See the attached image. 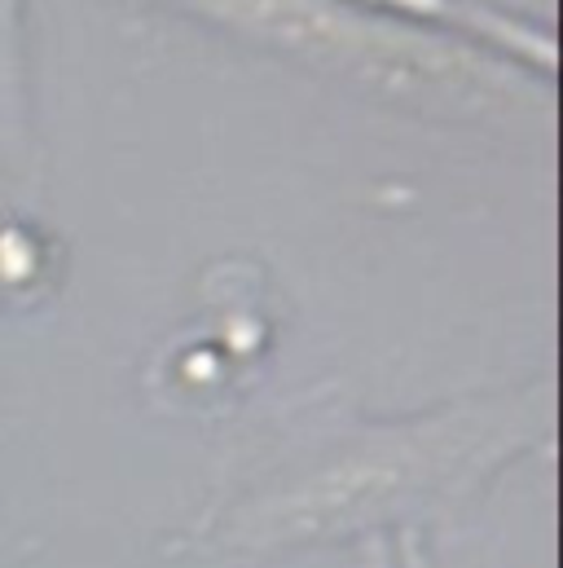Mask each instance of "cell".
I'll list each match as a JSON object with an SVG mask.
<instances>
[{"label":"cell","instance_id":"cell-2","mask_svg":"<svg viewBox=\"0 0 563 568\" xmlns=\"http://www.w3.org/2000/svg\"><path fill=\"white\" fill-rule=\"evenodd\" d=\"M352 4L401 18V22H414V27L440 22V27L462 31V40H471V44H489L498 53L520 58L524 67H538L542 75L555 71L551 31H538L533 22H524V18H515L498 4H484V0H352Z\"/></svg>","mask_w":563,"mask_h":568},{"label":"cell","instance_id":"cell-1","mask_svg":"<svg viewBox=\"0 0 563 568\" xmlns=\"http://www.w3.org/2000/svg\"><path fill=\"white\" fill-rule=\"evenodd\" d=\"M252 44L286 53L321 75L352 80L388 102L422 111H475L511 98V75L458 36L361 9L352 0H172Z\"/></svg>","mask_w":563,"mask_h":568}]
</instances>
